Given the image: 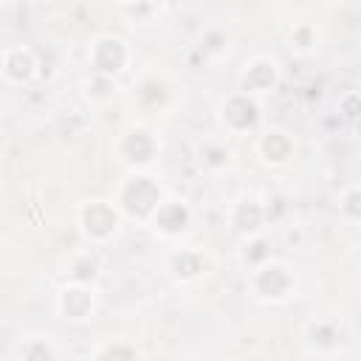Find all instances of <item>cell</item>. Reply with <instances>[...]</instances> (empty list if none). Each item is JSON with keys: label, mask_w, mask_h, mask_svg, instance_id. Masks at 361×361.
<instances>
[{"label": "cell", "mask_w": 361, "mask_h": 361, "mask_svg": "<svg viewBox=\"0 0 361 361\" xmlns=\"http://www.w3.org/2000/svg\"><path fill=\"white\" fill-rule=\"evenodd\" d=\"M133 200H138V203L133 206L130 214H135V217L155 214V209L161 206V192H158V186L152 183V178H147V175L130 178V183L124 186V195H121V209H127Z\"/></svg>", "instance_id": "6da1fadb"}, {"label": "cell", "mask_w": 361, "mask_h": 361, "mask_svg": "<svg viewBox=\"0 0 361 361\" xmlns=\"http://www.w3.org/2000/svg\"><path fill=\"white\" fill-rule=\"evenodd\" d=\"M293 288V279L288 274L285 265L279 262H265L257 274H254V290L259 299H271V302H279L288 296V290Z\"/></svg>", "instance_id": "7a4b0ae2"}, {"label": "cell", "mask_w": 361, "mask_h": 361, "mask_svg": "<svg viewBox=\"0 0 361 361\" xmlns=\"http://www.w3.org/2000/svg\"><path fill=\"white\" fill-rule=\"evenodd\" d=\"M82 226H85V234L93 237V240H104L116 231L118 226V214L110 203L104 200H90L85 209H82Z\"/></svg>", "instance_id": "3957f363"}, {"label": "cell", "mask_w": 361, "mask_h": 361, "mask_svg": "<svg viewBox=\"0 0 361 361\" xmlns=\"http://www.w3.org/2000/svg\"><path fill=\"white\" fill-rule=\"evenodd\" d=\"M59 310L65 313V319H85L93 310V296L87 293V288L71 285L59 296Z\"/></svg>", "instance_id": "277c9868"}, {"label": "cell", "mask_w": 361, "mask_h": 361, "mask_svg": "<svg viewBox=\"0 0 361 361\" xmlns=\"http://www.w3.org/2000/svg\"><path fill=\"white\" fill-rule=\"evenodd\" d=\"M152 223L164 234H180L186 228V223H189V212L180 203H161L155 209V214H152Z\"/></svg>", "instance_id": "5b68a950"}, {"label": "cell", "mask_w": 361, "mask_h": 361, "mask_svg": "<svg viewBox=\"0 0 361 361\" xmlns=\"http://www.w3.org/2000/svg\"><path fill=\"white\" fill-rule=\"evenodd\" d=\"M93 48L102 51V54H107L104 59H96V62H93L99 73H118V71H121V65H124V59H127V51H124V42H121V39H116V37H102Z\"/></svg>", "instance_id": "8992f818"}, {"label": "cell", "mask_w": 361, "mask_h": 361, "mask_svg": "<svg viewBox=\"0 0 361 361\" xmlns=\"http://www.w3.org/2000/svg\"><path fill=\"white\" fill-rule=\"evenodd\" d=\"M121 152L127 155L130 164H149L152 155H155V141L149 138V133H144V130H133V133L124 135Z\"/></svg>", "instance_id": "52a82bcc"}, {"label": "cell", "mask_w": 361, "mask_h": 361, "mask_svg": "<svg viewBox=\"0 0 361 361\" xmlns=\"http://www.w3.org/2000/svg\"><path fill=\"white\" fill-rule=\"evenodd\" d=\"M274 79H276V71L271 62H254L243 79V87H245V93H262V90L274 87Z\"/></svg>", "instance_id": "ba28073f"}, {"label": "cell", "mask_w": 361, "mask_h": 361, "mask_svg": "<svg viewBox=\"0 0 361 361\" xmlns=\"http://www.w3.org/2000/svg\"><path fill=\"white\" fill-rule=\"evenodd\" d=\"M259 149L274 161V164H282L290 152V141L285 138V133H268L262 141H259Z\"/></svg>", "instance_id": "9c48e42d"}, {"label": "cell", "mask_w": 361, "mask_h": 361, "mask_svg": "<svg viewBox=\"0 0 361 361\" xmlns=\"http://www.w3.org/2000/svg\"><path fill=\"white\" fill-rule=\"evenodd\" d=\"M96 355H135V350H118V347H104Z\"/></svg>", "instance_id": "30bf717a"}]
</instances>
